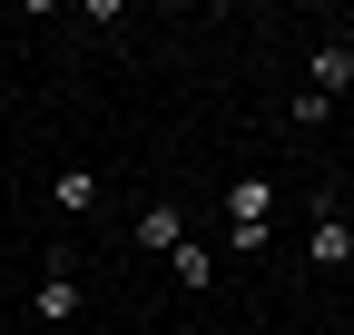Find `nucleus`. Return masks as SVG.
Here are the masks:
<instances>
[{
	"instance_id": "nucleus-7",
	"label": "nucleus",
	"mask_w": 354,
	"mask_h": 335,
	"mask_svg": "<svg viewBox=\"0 0 354 335\" xmlns=\"http://www.w3.org/2000/svg\"><path fill=\"white\" fill-rule=\"evenodd\" d=\"M50 197L79 217V207H99V178H88V168H59V188H50Z\"/></svg>"
},
{
	"instance_id": "nucleus-3",
	"label": "nucleus",
	"mask_w": 354,
	"mask_h": 335,
	"mask_svg": "<svg viewBox=\"0 0 354 335\" xmlns=\"http://www.w3.org/2000/svg\"><path fill=\"white\" fill-rule=\"evenodd\" d=\"M305 69H315V99H344V89H354V39H315Z\"/></svg>"
},
{
	"instance_id": "nucleus-6",
	"label": "nucleus",
	"mask_w": 354,
	"mask_h": 335,
	"mask_svg": "<svg viewBox=\"0 0 354 335\" xmlns=\"http://www.w3.org/2000/svg\"><path fill=\"white\" fill-rule=\"evenodd\" d=\"M305 257H315V266H354V227H344V217H315Z\"/></svg>"
},
{
	"instance_id": "nucleus-1",
	"label": "nucleus",
	"mask_w": 354,
	"mask_h": 335,
	"mask_svg": "<svg viewBox=\"0 0 354 335\" xmlns=\"http://www.w3.org/2000/svg\"><path fill=\"white\" fill-rule=\"evenodd\" d=\"M79 306H88V286H79L69 266H59V276H39V286H30V316H39V325H69Z\"/></svg>"
},
{
	"instance_id": "nucleus-5",
	"label": "nucleus",
	"mask_w": 354,
	"mask_h": 335,
	"mask_svg": "<svg viewBox=\"0 0 354 335\" xmlns=\"http://www.w3.org/2000/svg\"><path fill=\"white\" fill-rule=\"evenodd\" d=\"M167 276L187 286V296H207V286H216V246H207V237H187V246L167 257Z\"/></svg>"
},
{
	"instance_id": "nucleus-4",
	"label": "nucleus",
	"mask_w": 354,
	"mask_h": 335,
	"mask_svg": "<svg viewBox=\"0 0 354 335\" xmlns=\"http://www.w3.org/2000/svg\"><path fill=\"white\" fill-rule=\"evenodd\" d=\"M276 217V178H236L227 188V227H266Z\"/></svg>"
},
{
	"instance_id": "nucleus-8",
	"label": "nucleus",
	"mask_w": 354,
	"mask_h": 335,
	"mask_svg": "<svg viewBox=\"0 0 354 335\" xmlns=\"http://www.w3.org/2000/svg\"><path fill=\"white\" fill-rule=\"evenodd\" d=\"M344 197H354V168H344Z\"/></svg>"
},
{
	"instance_id": "nucleus-2",
	"label": "nucleus",
	"mask_w": 354,
	"mask_h": 335,
	"mask_svg": "<svg viewBox=\"0 0 354 335\" xmlns=\"http://www.w3.org/2000/svg\"><path fill=\"white\" fill-rule=\"evenodd\" d=\"M177 246H187V217H177L167 197H158V207H138V257H177Z\"/></svg>"
}]
</instances>
